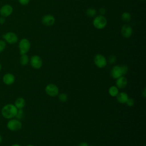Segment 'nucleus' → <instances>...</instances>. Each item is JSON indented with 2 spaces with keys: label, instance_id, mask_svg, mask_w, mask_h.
<instances>
[{
  "label": "nucleus",
  "instance_id": "f257e3e1",
  "mask_svg": "<svg viewBox=\"0 0 146 146\" xmlns=\"http://www.w3.org/2000/svg\"><path fill=\"white\" fill-rule=\"evenodd\" d=\"M17 112V108L14 104L11 103L5 104L1 109L2 116L4 118L9 120L15 117Z\"/></svg>",
  "mask_w": 146,
  "mask_h": 146
},
{
  "label": "nucleus",
  "instance_id": "f03ea898",
  "mask_svg": "<svg viewBox=\"0 0 146 146\" xmlns=\"http://www.w3.org/2000/svg\"><path fill=\"white\" fill-rule=\"evenodd\" d=\"M7 128L11 131H18L20 130L22 127V123L20 120L18 119L13 118L9 119L7 123Z\"/></svg>",
  "mask_w": 146,
  "mask_h": 146
},
{
  "label": "nucleus",
  "instance_id": "7ed1b4c3",
  "mask_svg": "<svg viewBox=\"0 0 146 146\" xmlns=\"http://www.w3.org/2000/svg\"><path fill=\"white\" fill-rule=\"evenodd\" d=\"M107 21L103 15H99L96 16L93 21V25L97 29H103L107 25Z\"/></svg>",
  "mask_w": 146,
  "mask_h": 146
},
{
  "label": "nucleus",
  "instance_id": "20e7f679",
  "mask_svg": "<svg viewBox=\"0 0 146 146\" xmlns=\"http://www.w3.org/2000/svg\"><path fill=\"white\" fill-rule=\"evenodd\" d=\"M30 47H31L30 42L26 38L22 39L19 41V44H18L19 54L21 55L27 54L30 50Z\"/></svg>",
  "mask_w": 146,
  "mask_h": 146
},
{
  "label": "nucleus",
  "instance_id": "39448f33",
  "mask_svg": "<svg viewBox=\"0 0 146 146\" xmlns=\"http://www.w3.org/2000/svg\"><path fill=\"white\" fill-rule=\"evenodd\" d=\"M94 61L95 66L99 68H103L107 64V60L106 57L100 54H98L95 56Z\"/></svg>",
  "mask_w": 146,
  "mask_h": 146
},
{
  "label": "nucleus",
  "instance_id": "423d86ee",
  "mask_svg": "<svg viewBox=\"0 0 146 146\" xmlns=\"http://www.w3.org/2000/svg\"><path fill=\"white\" fill-rule=\"evenodd\" d=\"M2 38L4 40L9 44H15L18 40V36L13 32H7L2 35Z\"/></svg>",
  "mask_w": 146,
  "mask_h": 146
},
{
  "label": "nucleus",
  "instance_id": "0eeeda50",
  "mask_svg": "<svg viewBox=\"0 0 146 146\" xmlns=\"http://www.w3.org/2000/svg\"><path fill=\"white\" fill-rule=\"evenodd\" d=\"M46 93L50 96L55 97L59 94V88L58 87L53 83L48 84L45 87Z\"/></svg>",
  "mask_w": 146,
  "mask_h": 146
},
{
  "label": "nucleus",
  "instance_id": "6e6552de",
  "mask_svg": "<svg viewBox=\"0 0 146 146\" xmlns=\"http://www.w3.org/2000/svg\"><path fill=\"white\" fill-rule=\"evenodd\" d=\"M30 64L35 69H39L41 68L43 64V62L41 58L36 55L32 56L30 60Z\"/></svg>",
  "mask_w": 146,
  "mask_h": 146
},
{
  "label": "nucleus",
  "instance_id": "1a4fd4ad",
  "mask_svg": "<svg viewBox=\"0 0 146 146\" xmlns=\"http://www.w3.org/2000/svg\"><path fill=\"white\" fill-rule=\"evenodd\" d=\"M13 8L9 4H5L0 9V14L2 17L5 18L10 16L13 13Z\"/></svg>",
  "mask_w": 146,
  "mask_h": 146
},
{
  "label": "nucleus",
  "instance_id": "9d476101",
  "mask_svg": "<svg viewBox=\"0 0 146 146\" xmlns=\"http://www.w3.org/2000/svg\"><path fill=\"white\" fill-rule=\"evenodd\" d=\"M15 80V77L12 73H6L3 75L2 77V81L4 84L7 86H10L13 84Z\"/></svg>",
  "mask_w": 146,
  "mask_h": 146
},
{
  "label": "nucleus",
  "instance_id": "9b49d317",
  "mask_svg": "<svg viewBox=\"0 0 146 146\" xmlns=\"http://www.w3.org/2000/svg\"><path fill=\"white\" fill-rule=\"evenodd\" d=\"M121 33L123 36L125 38H128L131 36L133 33V30L129 25H124L121 29Z\"/></svg>",
  "mask_w": 146,
  "mask_h": 146
},
{
  "label": "nucleus",
  "instance_id": "f8f14e48",
  "mask_svg": "<svg viewBox=\"0 0 146 146\" xmlns=\"http://www.w3.org/2000/svg\"><path fill=\"white\" fill-rule=\"evenodd\" d=\"M55 22V17L51 14H46L44 15L42 19V23L47 26H52L54 24Z\"/></svg>",
  "mask_w": 146,
  "mask_h": 146
},
{
  "label": "nucleus",
  "instance_id": "ddd939ff",
  "mask_svg": "<svg viewBox=\"0 0 146 146\" xmlns=\"http://www.w3.org/2000/svg\"><path fill=\"white\" fill-rule=\"evenodd\" d=\"M111 75L113 79H116L123 76L121 67L119 65L113 66L111 70Z\"/></svg>",
  "mask_w": 146,
  "mask_h": 146
},
{
  "label": "nucleus",
  "instance_id": "4468645a",
  "mask_svg": "<svg viewBox=\"0 0 146 146\" xmlns=\"http://www.w3.org/2000/svg\"><path fill=\"white\" fill-rule=\"evenodd\" d=\"M127 84H128L127 79L124 76H121L119 78L116 79V86L118 88H120V89L124 88L127 86Z\"/></svg>",
  "mask_w": 146,
  "mask_h": 146
},
{
  "label": "nucleus",
  "instance_id": "2eb2a0df",
  "mask_svg": "<svg viewBox=\"0 0 146 146\" xmlns=\"http://www.w3.org/2000/svg\"><path fill=\"white\" fill-rule=\"evenodd\" d=\"M116 97L117 102L120 104H125L127 100L129 98L128 94L125 92H119Z\"/></svg>",
  "mask_w": 146,
  "mask_h": 146
},
{
  "label": "nucleus",
  "instance_id": "dca6fc26",
  "mask_svg": "<svg viewBox=\"0 0 146 146\" xmlns=\"http://www.w3.org/2000/svg\"><path fill=\"white\" fill-rule=\"evenodd\" d=\"M14 104L17 108L18 110L23 109L26 104L25 99L22 97H19L15 100Z\"/></svg>",
  "mask_w": 146,
  "mask_h": 146
},
{
  "label": "nucleus",
  "instance_id": "f3484780",
  "mask_svg": "<svg viewBox=\"0 0 146 146\" xmlns=\"http://www.w3.org/2000/svg\"><path fill=\"white\" fill-rule=\"evenodd\" d=\"M119 92V88L116 86H112L108 89V93L112 97H116Z\"/></svg>",
  "mask_w": 146,
  "mask_h": 146
},
{
  "label": "nucleus",
  "instance_id": "a211bd4d",
  "mask_svg": "<svg viewBox=\"0 0 146 146\" xmlns=\"http://www.w3.org/2000/svg\"><path fill=\"white\" fill-rule=\"evenodd\" d=\"M19 62H20L21 64L22 65V66L27 65L29 63V56L26 54L21 55V57H20V59H19Z\"/></svg>",
  "mask_w": 146,
  "mask_h": 146
},
{
  "label": "nucleus",
  "instance_id": "6ab92c4d",
  "mask_svg": "<svg viewBox=\"0 0 146 146\" xmlns=\"http://www.w3.org/2000/svg\"><path fill=\"white\" fill-rule=\"evenodd\" d=\"M121 19L126 22H128L131 20V15L128 12H124L121 14Z\"/></svg>",
  "mask_w": 146,
  "mask_h": 146
},
{
  "label": "nucleus",
  "instance_id": "aec40b11",
  "mask_svg": "<svg viewBox=\"0 0 146 146\" xmlns=\"http://www.w3.org/2000/svg\"><path fill=\"white\" fill-rule=\"evenodd\" d=\"M86 15L90 17H93L96 14V10L94 8H88L86 11Z\"/></svg>",
  "mask_w": 146,
  "mask_h": 146
},
{
  "label": "nucleus",
  "instance_id": "412c9836",
  "mask_svg": "<svg viewBox=\"0 0 146 146\" xmlns=\"http://www.w3.org/2000/svg\"><path fill=\"white\" fill-rule=\"evenodd\" d=\"M58 99L62 102H66L67 100L68 97L66 94L61 93L60 94H58Z\"/></svg>",
  "mask_w": 146,
  "mask_h": 146
},
{
  "label": "nucleus",
  "instance_id": "4be33fe9",
  "mask_svg": "<svg viewBox=\"0 0 146 146\" xmlns=\"http://www.w3.org/2000/svg\"><path fill=\"white\" fill-rule=\"evenodd\" d=\"M6 42L4 40H0V53L2 52L6 48Z\"/></svg>",
  "mask_w": 146,
  "mask_h": 146
},
{
  "label": "nucleus",
  "instance_id": "5701e85b",
  "mask_svg": "<svg viewBox=\"0 0 146 146\" xmlns=\"http://www.w3.org/2000/svg\"><path fill=\"white\" fill-rule=\"evenodd\" d=\"M23 109H19V110H18V112H17V113L16 115V116L15 117L19 120L21 119L23 116Z\"/></svg>",
  "mask_w": 146,
  "mask_h": 146
},
{
  "label": "nucleus",
  "instance_id": "b1692460",
  "mask_svg": "<svg viewBox=\"0 0 146 146\" xmlns=\"http://www.w3.org/2000/svg\"><path fill=\"white\" fill-rule=\"evenodd\" d=\"M116 61V57L114 55H111L108 58V62L110 64H113Z\"/></svg>",
  "mask_w": 146,
  "mask_h": 146
},
{
  "label": "nucleus",
  "instance_id": "393cba45",
  "mask_svg": "<svg viewBox=\"0 0 146 146\" xmlns=\"http://www.w3.org/2000/svg\"><path fill=\"white\" fill-rule=\"evenodd\" d=\"M125 104L128 107H132L135 104V100L132 98H128V100H127Z\"/></svg>",
  "mask_w": 146,
  "mask_h": 146
},
{
  "label": "nucleus",
  "instance_id": "a878e982",
  "mask_svg": "<svg viewBox=\"0 0 146 146\" xmlns=\"http://www.w3.org/2000/svg\"><path fill=\"white\" fill-rule=\"evenodd\" d=\"M120 67H121V71H122L123 75H125L128 72V66H126V65H123Z\"/></svg>",
  "mask_w": 146,
  "mask_h": 146
},
{
  "label": "nucleus",
  "instance_id": "bb28decb",
  "mask_svg": "<svg viewBox=\"0 0 146 146\" xmlns=\"http://www.w3.org/2000/svg\"><path fill=\"white\" fill-rule=\"evenodd\" d=\"M18 1L21 5H22L23 6H25V5H27L29 3L30 0H18Z\"/></svg>",
  "mask_w": 146,
  "mask_h": 146
},
{
  "label": "nucleus",
  "instance_id": "cd10ccee",
  "mask_svg": "<svg viewBox=\"0 0 146 146\" xmlns=\"http://www.w3.org/2000/svg\"><path fill=\"white\" fill-rule=\"evenodd\" d=\"M99 13L100 14V15H103L104 14H105V13H106V9H105L104 8L102 7V8L99 9Z\"/></svg>",
  "mask_w": 146,
  "mask_h": 146
},
{
  "label": "nucleus",
  "instance_id": "c85d7f7f",
  "mask_svg": "<svg viewBox=\"0 0 146 146\" xmlns=\"http://www.w3.org/2000/svg\"><path fill=\"white\" fill-rule=\"evenodd\" d=\"M6 21L5 18L3 17H0V24H3Z\"/></svg>",
  "mask_w": 146,
  "mask_h": 146
},
{
  "label": "nucleus",
  "instance_id": "c756f323",
  "mask_svg": "<svg viewBox=\"0 0 146 146\" xmlns=\"http://www.w3.org/2000/svg\"><path fill=\"white\" fill-rule=\"evenodd\" d=\"M78 146H89L88 144L86 142H82V143H80Z\"/></svg>",
  "mask_w": 146,
  "mask_h": 146
},
{
  "label": "nucleus",
  "instance_id": "7c9ffc66",
  "mask_svg": "<svg viewBox=\"0 0 146 146\" xmlns=\"http://www.w3.org/2000/svg\"><path fill=\"white\" fill-rule=\"evenodd\" d=\"M142 95H143V96L144 98H145V96H146V90H145V88H144V90H143V91H142Z\"/></svg>",
  "mask_w": 146,
  "mask_h": 146
},
{
  "label": "nucleus",
  "instance_id": "2f4dec72",
  "mask_svg": "<svg viewBox=\"0 0 146 146\" xmlns=\"http://www.w3.org/2000/svg\"><path fill=\"white\" fill-rule=\"evenodd\" d=\"M10 146H22V145H21L19 144H13L11 145Z\"/></svg>",
  "mask_w": 146,
  "mask_h": 146
},
{
  "label": "nucleus",
  "instance_id": "473e14b6",
  "mask_svg": "<svg viewBox=\"0 0 146 146\" xmlns=\"http://www.w3.org/2000/svg\"><path fill=\"white\" fill-rule=\"evenodd\" d=\"M2 140H3V139H2V137L1 135L0 134V144L2 142Z\"/></svg>",
  "mask_w": 146,
  "mask_h": 146
},
{
  "label": "nucleus",
  "instance_id": "72a5a7b5",
  "mask_svg": "<svg viewBox=\"0 0 146 146\" xmlns=\"http://www.w3.org/2000/svg\"><path fill=\"white\" fill-rule=\"evenodd\" d=\"M2 68V64H1V63H0V71H1Z\"/></svg>",
  "mask_w": 146,
  "mask_h": 146
},
{
  "label": "nucleus",
  "instance_id": "f704fd0d",
  "mask_svg": "<svg viewBox=\"0 0 146 146\" xmlns=\"http://www.w3.org/2000/svg\"><path fill=\"white\" fill-rule=\"evenodd\" d=\"M26 146H34V145H32V144H29V145H26Z\"/></svg>",
  "mask_w": 146,
  "mask_h": 146
},
{
  "label": "nucleus",
  "instance_id": "c9c22d12",
  "mask_svg": "<svg viewBox=\"0 0 146 146\" xmlns=\"http://www.w3.org/2000/svg\"><path fill=\"white\" fill-rule=\"evenodd\" d=\"M141 1H145V0H141Z\"/></svg>",
  "mask_w": 146,
  "mask_h": 146
}]
</instances>
